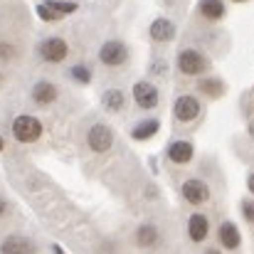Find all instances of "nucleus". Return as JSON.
Wrapping results in <instances>:
<instances>
[{"label":"nucleus","instance_id":"f257e3e1","mask_svg":"<svg viewBox=\"0 0 254 254\" xmlns=\"http://www.w3.org/2000/svg\"><path fill=\"white\" fill-rule=\"evenodd\" d=\"M12 136L20 141V143H35L40 136H42V124L40 119L30 116V114H22L12 121Z\"/></svg>","mask_w":254,"mask_h":254},{"label":"nucleus","instance_id":"f03ea898","mask_svg":"<svg viewBox=\"0 0 254 254\" xmlns=\"http://www.w3.org/2000/svg\"><path fill=\"white\" fill-rule=\"evenodd\" d=\"M86 143H89V148H91L94 153H106V151L114 146V133H111L109 126L94 124V126L89 128V133H86Z\"/></svg>","mask_w":254,"mask_h":254},{"label":"nucleus","instance_id":"7ed1b4c3","mask_svg":"<svg viewBox=\"0 0 254 254\" xmlns=\"http://www.w3.org/2000/svg\"><path fill=\"white\" fill-rule=\"evenodd\" d=\"M178 69L188 77H195V74H202L207 69V60L195 50H183L178 55Z\"/></svg>","mask_w":254,"mask_h":254},{"label":"nucleus","instance_id":"20e7f679","mask_svg":"<svg viewBox=\"0 0 254 254\" xmlns=\"http://www.w3.org/2000/svg\"><path fill=\"white\" fill-rule=\"evenodd\" d=\"M67 52H69V47L62 37H47L40 45V57L50 64H60L62 60H67Z\"/></svg>","mask_w":254,"mask_h":254},{"label":"nucleus","instance_id":"39448f33","mask_svg":"<svg viewBox=\"0 0 254 254\" xmlns=\"http://www.w3.org/2000/svg\"><path fill=\"white\" fill-rule=\"evenodd\" d=\"M99 60L106 64V67H121L126 60H128V50L124 42L119 40H109L101 50H99Z\"/></svg>","mask_w":254,"mask_h":254},{"label":"nucleus","instance_id":"423d86ee","mask_svg":"<svg viewBox=\"0 0 254 254\" xmlns=\"http://www.w3.org/2000/svg\"><path fill=\"white\" fill-rule=\"evenodd\" d=\"M175 119L178 121H183V124H190L192 119H197V114H200V101L195 99V96H190V94H185V96H180L178 101H175Z\"/></svg>","mask_w":254,"mask_h":254},{"label":"nucleus","instance_id":"0eeeda50","mask_svg":"<svg viewBox=\"0 0 254 254\" xmlns=\"http://www.w3.org/2000/svg\"><path fill=\"white\" fill-rule=\"evenodd\" d=\"M133 99L141 109H153L158 104V89L148 82H138L133 86Z\"/></svg>","mask_w":254,"mask_h":254},{"label":"nucleus","instance_id":"6e6552de","mask_svg":"<svg viewBox=\"0 0 254 254\" xmlns=\"http://www.w3.org/2000/svg\"><path fill=\"white\" fill-rule=\"evenodd\" d=\"M183 197L192 205H202L207 197H210V188L202 183V180H188L183 185Z\"/></svg>","mask_w":254,"mask_h":254},{"label":"nucleus","instance_id":"1a4fd4ad","mask_svg":"<svg viewBox=\"0 0 254 254\" xmlns=\"http://www.w3.org/2000/svg\"><path fill=\"white\" fill-rule=\"evenodd\" d=\"M0 254H35V245L27 240V237H20V235H10L2 247Z\"/></svg>","mask_w":254,"mask_h":254},{"label":"nucleus","instance_id":"9d476101","mask_svg":"<svg viewBox=\"0 0 254 254\" xmlns=\"http://www.w3.org/2000/svg\"><path fill=\"white\" fill-rule=\"evenodd\" d=\"M57 99V86L50 84V82H37L32 86V101L40 104V106H50L52 101Z\"/></svg>","mask_w":254,"mask_h":254},{"label":"nucleus","instance_id":"9b49d317","mask_svg":"<svg viewBox=\"0 0 254 254\" xmlns=\"http://www.w3.org/2000/svg\"><path fill=\"white\" fill-rule=\"evenodd\" d=\"M151 37L156 40V42H170L173 37H175V25L166 20V17H158V20H153V25H151Z\"/></svg>","mask_w":254,"mask_h":254},{"label":"nucleus","instance_id":"f8f14e48","mask_svg":"<svg viewBox=\"0 0 254 254\" xmlns=\"http://www.w3.org/2000/svg\"><path fill=\"white\" fill-rule=\"evenodd\" d=\"M207 232H210V222H207L205 215H192L188 220V235H190L192 242H202L207 237Z\"/></svg>","mask_w":254,"mask_h":254},{"label":"nucleus","instance_id":"ddd939ff","mask_svg":"<svg viewBox=\"0 0 254 254\" xmlns=\"http://www.w3.org/2000/svg\"><path fill=\"white\" fill-rule=\"evenodd\" d=\"M168 156H170V161H173V163L185 166V163H190V161H192V146H190L188 141H175V143H170Z\"/></svg>","mask_w":254,"mask_h":254},{"label":"nucleus","instance_id":"4468645a","mask_svg":"<svg viewBox=\"0 0 254 254\" xmlns=\"http://www.w3.org/2000/svg\"><path fill=\"white\" fill-rule=\"evenodd\" d=\"M220 242H222V247H227V250H237L240 247V230H237V225H232V222H222L220 225Z\"/></svg>","mask_w":254,"mask_h":254},{"label":"nucleus","instance_id":"2eb2a0df","mask_svg":"<svg viewBox=\"0 0 254 254\" xmlns=\"http://www.w3.org/2000/svg\"><path fill=\"white\" fill-rule=\"evenodd\" d=\"M200 12L207 20H220L225 15V5L222 0H200Z\"/></svg>","mask_w":254,"mask_h":254},{"label":"nucleus","instance_id":"dca6fc26","mask_svg":"<svg viewBox=\"0 0 254 254\" xmlns=\"http://www.w3.org/2000/svg\"><path fill=\"white\" fill-rule=\"evenodd\" d=\"M136 242H138L141 247H153V245L158 242V230H156L153 225H141L138 232H136Z\"/></svg>","mask_w":254,"mask_h":254},{"label":"nucleus","instance_id":"f3484780","mask_svg":"<svg viewBox=\"0 0 254 254\" xmlns=\"http://www.w3.org/2000/svg\"><path fill=\"white\" fill-rule=\"evenodd\" d=\"M101 104H104L106 111H119L124 106V94L119 89H106L104 96H101Z\"/></svg>","mask_w":254,"mask_h":254},{"label":"nucleus","instance_id":"a211bd4d","mask_svg":"<svg viewBox=\"0 0 254 254\" xmlns=\"http://www.w3.org/2000/svg\"><path fill=\"white\" fill-rule=\"evenodd\" d=\"M158 128H161L158 119H148V121H143V124H138V126L133 128V138H138V141L153 138V133H156Z\"/></svg>","mask_w":254,"mask_h":254},{"label":"nucleus","instance_id":"6ab92c4d","mask_svg":"<svg viewBox=\"0 0 254 254\" xmlns=\"http://www.w3.org/2000/svg\"><path fill=\"white\" fill-rule=\"evenodd\" d=\"M47 5H50L57 15H69V12L77 10V2H62V0H50Z\"/></svg>","mask_w":254,"mask_h":254},{"label":"nucleus","instance_id":"aec40b11","mask_svg":"<svg viewBox=\"0 0 254 254\" xmlns=\"http://www.w3.org/2000/svg\"><path fill=\"white\" fill-rule=\"evenodd\" d=\"M200 86H202V91H205V94H210V96H215V99H217V96H222V91H225V86L220 84L217 79H205Z\"/></svg>","mask_w":254,"mask_h":254},{"label":"nucleus","instance_id":"412c9836","mask_svg":"<svg viewBox=\"0 0 254 254\" xmlns=\"http://www.w3.org/2000/svg\"><path fill=\"white\" fill-rule=\"evenodd\" d=\"M37 15H40V17H42L45 22H57V20L62 17V15H57V12H55V10H52V7H50L47 2L37 5Z\"/></svg>","mask_w":254,"mask_h":254},{"label":"nucleus","instance_id":"4be33fe9","mask_svg":"<svg viewBox=\"0 0 254 254\" xmlns=\"http://www.w3.org/2000/svg\"><path fill=\"white\" fill-rule=\"evenodd\" d=\"M72 77H74L77 82H82V84H86V82L91 79V74H89V69H86V67H82V64H77V67H72Z\"/></svg>","mask_w":254,"mask_h":254},{"label":"nucleus","instance_id":"5701e85b","mask_svg":"<svg viewBox=\"0 0 254 254\" xmlns=\"http://www.w3.org/2000/svg\"><path fill=\"white\" fill-rule=\"evenodd\" d=\"M242 212H245L247 222H254V202H245L242 205Z\"/></svg>","mask_w":254,"mask_h":254},{"label":"nucleus","instance_id":"b1692460","mask_svg":"<svg viewBox=\"0 0 254 254\" xmlns=\"http://www.w3.org/2000/svg\"><path fill=\"white\" fill-rule=\"evenodd\" d=\"M12 55H15V50H12V47H7V45H0V57H2V60H10Z\"/></svg>","mask_w":254,"mask_h":254},{"label":"nucleus","instance_id":"393cba45","mask_svg":"<svg viewBox=\"0 0 254 254\" xmlns=\"http://www.w3.org/2000/svg\"><path fill=\"white\" fill-rule=\"evenodd\" d=\"M5 210H7V202L0 197V215H5Z\"/></svg>","mask_w":254,"mask_h":254},{"label":"nucleus","instance_id":"a878e982","mask_svg":"<svg viewBox=\"0 0 254 254\" xmlns=\"http://www.w3.org/2000/svg\"><path fill=\"white\" fill-rule=\"evenodd\" d=\"M247 185H250V190H252V195H254V173L250 175V180H247Z\"/></svg>","mask_w":254,"mask_h":254},{"label":"nucleus","instance_id":"bb28decb","mask_svg":"<svg viewBox=\"0 0 254 254\" xmlns=\"http://www.w3.org/2000/svg\"><path fill=\"white\" fill-rule=\"evenodd\" d=\"M52 250H55V254H64V252H62V247H57V245H55Z\"/></svg>","mask_w":254,"mask_h":254},{"label":"nucleus","instance_id":"cd10ccee","mask_svg":"<svg viewBox=\"0 0 254 254\" xmlns=\"http://www.w3.org/2000/svg\"><path fill=\"white\" fill-rule=\"evenodd\" d=\"M2 148H5V141H2V136H0V151H2Z\"/></svg>","mask_w":254,"mask_h":254},{"label":"nucleus","instance_id":"c85d7f7f","mask_svg":"<svg viewBox=\"0 0 254 254\" xmlns=\"http://www.w3.org/2000/svg\"><path fill=\"white\" fill-rule=\"evenodd\" d=\"M205 254H220V252H217V250H207Z\"/></svg>","mask_w":254,"mask_h":254},{"label":"nucleus","instance_id":"c756f323","mask_svg":"<svg viewBox=\"0 0 254 254\" xmlns=\"http://www.w3.org/2000/svg\"><path fill=\"white\" fill-rule=\"evenodd\" d=\"M235 2H247V0H235Z\"/></svg>","mask_w":254,"mask_h":254}]
</instances>
